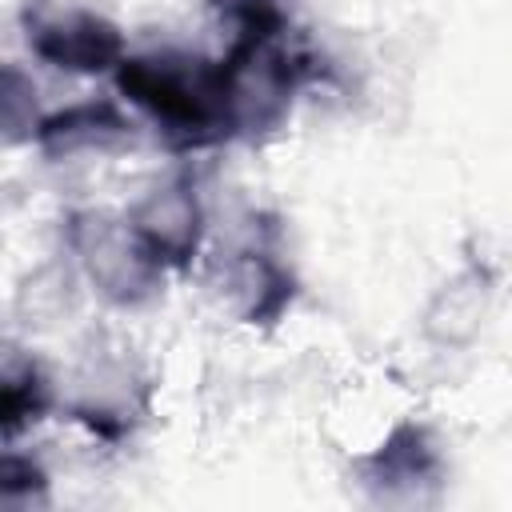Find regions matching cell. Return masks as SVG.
<instances>
[{
    "label": "cell",
    "mask_w": 512,
    "mask_h": 512,
    "mask_svg": "<svg viewBox=\"0 0 512 512\" xmlns=\"http://www.w3.org/2000/svg\"><path fill=\"white\" fill-rule=\"evenodd\" d=\"M116 84L168 132H180L184 144L216 140L236 112L228 64H204L188 56H140L120 64Z\"/></svg>",
    "instance_id": "1"
},
{
    "label": "cell",
    "mask_w": 512,
    "mask_h": 512,
    "mask_svg": "<svg viewBox=\"0 0 512 512\" xmlns=\"http://www.w3.org/2000/svg\"><path fill=\"white\" fill-rule=\"evenodd\" d=\"M28 44L56 68L72 72H100L120 56V32L88 12H64L52 20L28 24Z\"/></svg>",
    "instance_id": "2"
},
{
    "label": "cell",
    "mask_w": 512,
    "mask_h": 512,
    "mask_svg": "<svg viewBox=\"0 0 512 512\" xmlns=\"http://www.w3.org/2000/svg\"><path fill=\"white\" fill-rule=\"evenodd\" d=\"M132 232L156 264L160 260H188L196 248V236H200L196 200H188L184 192H160L140 208Z\"/></svg>",
    "instance_id": "3"
},
{
    "label": "cell",
    "mask_w": 512,
    "mask_h": 512,
    "mask_svg": "<svg viewBox=\"0 0 512 512\" xmlns=\"http://www.w3.org/2000/svg\"><path fill=\"white\" fill-rule=\"evenodd\" d=\"M120 132H124V120H120V112L112 104H76L68 112L48 116L36 128V140L48 152H72L80 144H96V140L120 136Z\"/></svg>",
    "instance_id": "4"
},
{
    "label": "cell",
    "mask_w": 512,
    "mask_h": 512,
    "mask_svg": "<svg viewBox=\"0 0 512 512\" xmlns=\"http://www.w3.org/2000/svg\"><path fill=\"white\" fill-rule=\"evenodd\" d=\"M0 412H4V432L8 436L20 432V424H28V420H36L44 412V388H40L32 364L24 368V376H16V368H8V376H4V408Z\"/></svg>",
    "instance_id": "5"
}]
</instances>
